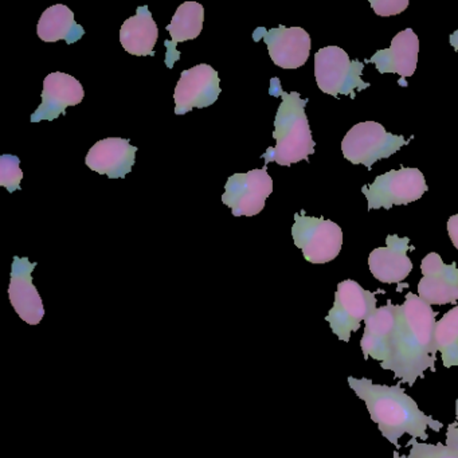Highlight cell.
I'll use <instances>...</instances> for the list:
<instances>
[{"instance_id":"obj_1","label":"cell","mask_w":458,"mask_h":458,"mask_svg":"<svg viewBox=\"0 0 458 458\" xmlns=\"http://www.w3.org/2000/svg\"><path fill=\"white\" fill-rule=\"evenodd\" d=\"M436 316L431 305L409 292L403 304L396 308L393 355L380 369L393 371L396 379L409 386L423 379L428 369L436 372L437 352L433 345Z\"/></svg>"},{"instance_id":"obj_2","label":"cell","mask_w":458,"mask_h":458,"mask_svg":"<svg viewBox=\"0 0 458 458\" xmlns=\"http://www.w3.org/2000/svg\"><path fill=\"white\" fill-rule=\"evenodd\" d=\"M351 390L366 403L369 417L377 425L382 436L395 447L399 438L409 434L412 439H428V428L441 431L444 423L425 414L418 407L417 402L407 395L402 383L395 386L377 385L367 377H348Z\"/></svg>"},{"instance_id":"obj_3","label":"cell","mask_w":458,"mask_h":458,"mask_svg":"<svg viewBox=\"0 0 458 458\" xmlns=\"http://www.w3.org/2000/svg\"><path fill=\"white\" fill-rule=\"evenodd\" d=\"M269 93L276 98L280 96L283 103L278 106L273 132V139L277 144L276 147H269L262 155L265 165L277 163L288 167L301 160L308 162V157L315 154L316 146L305 114V106L310 100H304L297 92H284L278 79H272L270 81Z\"/></svg>"},{"instance_id":"obj_4","label":"cell","mask_w":458,"mask_h":458,"mask_svg":"<svg viewBox=\"0 0 458 458\" xmlns=\"http://www.w3.org/2000/svg\"><path fill=\"white\" fill-rule=\"evenodd\" d=\"M364 63L351 61L347 53L337 47H323L315 55V77L318 89L332 98L340 95L355 98L353 90H364L369 82L361 80Z\"/></svg>"},{"instance_id":"obj_5","label":"cell","mask_w":458,"mask_h":458,"mask_svg":"<svg viewBox=\"0 0 458 458\" xmlns=\"http://www.w3.org/2000/svg\"><path fill=\"white\" fill-rule=\"evenodd\" d=\"M406 144L409 140L403 136L388 133L379 123L366 122L348 131L342 141V151L348 162L366 165L371 170L377 160L387 159Z\"/></svg>"},{"instance_id":"obj_6","label":"cell","mask_w":458,"mask_h":458,"mask_svg":"<svg viewBox=\"0 0 458 458\" xmlns=\"http://www.w3.org/2000/svg\"><path fill=\"white\" fill-rule=\"evenodd\" d=\"M379 292L382 291H366L353 280L342 281L337 285L334 307L326 320L342 342H350L351 334L360 328L361 321L377 310V293Z\"/></svg>"},{"instance_id":"obj_7","label":"cell","mask_w":458,"mask_h":458,"mask_svg":"<svg viewBox=\"0 0 458 458\" xmlns=\"http://www.w3.org/2000/svg\"><path fill=\"white\" fill-rule=\"evenodd\" d=\"M292 237L310 264L334 261L342 250L343 232L339 225L323 216H305V211L294 214Z\"/></svg>"},{"instance_id":"obj_8","label":"cell","mask_w":458,"mask_h":458,"mask_svg":"<svg viewBox=\"0 0 458 458\" xmlns=\"http://www.w3.org/2000/svg\"><path fill=\"white\" fill-rule=\"evenodd\" d=\"M425 176L418 168L402 167L377 176L374 183L363 186L361 192L369 200V210L406 206L420 199L428 191Z\"/></svg>"},{"instance_id":"obj_9","label":"cell","mask_w":458,"mask_h":458,"mask_svg":"<svg viewBox=\"0 0 458 458\" xmlns=\"http://www.w3.org/2000/svg\"><path fill=\"white\" fill-rule=\"evenodd\" d=\"M273 192V181L267 165L261 170L234 174L225 184L222 202L232 208L234 216H259L265 208V200Z\"/></svg>"},{"instance_id":"obj_10","label":"cell","mask_w":458,"mask_h":458,"mask_svg":"<svg viewBox=\"0 0 458 458\" xmlns=\"http://www.w3.org/2000/svg\"><path fill=\"white\" fill-rule=\"evenodd\" d=\"M218 72L210 65L200 64L182 72L174 93L175 114H186L192 109L213 106L221 95Z\"/></svg>"},{"instance_id":"obj_11","label":"cell","mask_w":458,"mask_h":458,"mask_svg":"<svg viewBox=\"0 0 458 458\" xmlns=\"http://www.w3.org/2000/svg\"><path fill=\"white\" fill-rule=\"evenodd\" d=\"M253 39H264L275 65L283 69H299L305 65L310 53V37L304 29L285 28L267 30L259 28L254 30Z\"/></svg>"},{"instance_id":"obj_12","label":"cell","mask_w":458,"mask_h":458,"mask_svg":"<svg viewBox=\"0 0 458 458\" xmlns=\"http://www.w3.org/2000/svg\"><path fill=\"white\" fill-rule=\"evenodd\" d=\"M423 277L418 284V296L428 305L457 304L458 267L445 265L439 254L428 253L420 264Z\"/></svg>"},{"instance_id":"obj_13","label":"cell","mask_w":458,"mask_h":458,"mask_svg":"<svg viewBox=\"0 0 458 458\" xmlns=\"http://www.w3.org/2000/svg\"><path fill=\"white\" fill-rule=\"evenodd\" d=\"M37 262L28 257H14L10 276L9 297L13 308L29 326H38L45 318L44 301L33 284Z\"/></svg>"},{"instance_id":"obj_14","label":"cell","mask_w":458,"mask_h":458,"mask_svg":"<svg viewBox=\"0 0 458 458\" xmlns=\"http://www.w3.org/2000/svg\"><path fill=\"white\" fill-rule=\"evenodd\" d=\"M84 88L79 80L61 72L49 74L44 81L42 103L31 114V123L42 120L58 119L61 114H66L68 106H76L84 100Z\"/></svg>"},{"instance_id":"obj_15","label":"cell","mask_w":458,"mask_h":458,"mask_svg":"<svg viewBox=\"0 0 458 458\" xmlns=\"http://www.w3.org/2000/svg\"><path fill=\"white\" fill-rule=\"evenodd\" d=\"M396 308L388 300L385 307L377 308L364 320V334L360 350L364 359L379 361L380 367L388 363L393 355L394 335L396 328Z\"/></svg>"},{"instance_id":"obj_16","label":"cell","mask_w":458,"mask_h":458,"mask_svg":"<svg viewBox=\"0 0 458 458\" xmlns=\"http://www.w3.org/2000/svg\"><path fill=\"white\" fill-rule=\"evenodd\" d=\"M136 151L138 148L131 146L127 139H104L89 149L85 165L109 179H124L135 165Z\"/></svg>"},{"instance_id":"obj_17","label":"cell","mask_w":458,"mask_h":458,"mask_svg":"<svg viewBox=\"0 0 458 458\" xmlns=\"http://www.w3.org/2000/svg\"><path fill=\"white\" fill-rule=\"evenodd\" d=\"M410 240L398 235H387L386 248H377L369 256V267L372 276L383 284H399L406 280L412 269L407 257Z\"/></svg>"},{"instance_id":"obj_18","label":"cell","mask_w":458,"mask_h":458,"mask_svg":"<svg viewBox=\"0 0 458 458\" xmlns=\"http://www.w3.org/2000/svg\"><path fill=\"white\" fill-rule=\"evenodd\" d=\"M420 39L411 29L401 31L394 37L388 49L377 50L364 63H371L382 74L393 73L401 79L411 77L417 71Z\"/></svg>"},{"instance_id":"obj_19","label":"cell","mask_w":458,"mask_h":458,"mask_svg":"<svg viewBox=\"0 0 458 458\" xmlns=\"http://www.w3.org/2000/svg\"><path fill=\"white\" fill-rule=\"evenodd\" d=\"M203 22H205V9L197 2H184L178 7L170 25L165 30L171 34V41H165L167 47L165 55V65L173 69L176 61L181 60V53L176 50L178 44L191 41L198 38L202 33Z\"/></svg>"},{"instance_id":"obj_20","label":"cell","mask_w":458,"mask_h":458,"mask_svg":"<svg viewBox=\"0 0 458 458\" xmlns=\"http://www.w3.org/2000/svg\"><path fill=\"white\" fill-rule=\"evenodd\" d=\"M157 37L159 30L148 6L138 7L135 17L128 18L120 29V44L125 52L138 57H154Z\"/></svg>"},{"instance_id":"obj_21","label":"cell","mask_w":458,"mask_h":458,"mask_svg":"<svg viewBox=\"0 0 458 458\" xmlns=\"http://www.w3.org/2000/svg\"><path fill=\"white\" fill-rule=\"evenodd\" d=\"M37 34L44 42L65 41L76 44L84 37L85 30L76 22L74 13L65 4L49 7L39 18Z\"/></svg>"},{"instance_id":"obj_22","label":"cell","mask_w":458,"mask_h":458,"mask_svg":"<svg viewBox=\"0 0 458 458\" xmlns=\"http://www.w3.org/2000/svg\"><path fill=\"white\" fill-rule=\"evenodd\" d=\"M433 345L436 352H441L445 369L458 367V305L437 321Z\"/></svg>"},{"instance_id":"obj_23","label":"cell","mask_w":458,"mask_h":458,"mask_svg":"<svg viewBox=\"0 0 458 458\" xmlns=\"http://www.w3.org/2000/svg\"><path fill=\"white\" fill-rule=\"evenodd\" d=\"M20 157L15 155H2L0 157V186L6 187L10 194L21 190L23 171L21 170Z\"/></svg>"},{"instance_id":"obj_24","label":"cell","mask_w":458,"mask_h":458,"mask_svg":"<svg viewBox=\"0 0 458 458\" xmlns=\"http://www.w3.org/2000/svg\"><path fill=\"white\" fill-rule=\"evenodd\" d=\"M407 446L410 447L407 458H458V449L447 446L441 442L431 445L411 438L407 442Z\"/></svg>"},{"instance_id":"obj_25","label":"cell","mask_w":458,"mask_h":458,"mask_svg":"<svg viewBox=\"0 0 458 458\" xmlns=\"http://www.w3.org/2000/svg\"><path fill=\"white\" fill-rule=\"evenodd\" d=\"M369 4L379 17H391L403 13L409 7V0H369Z\"/></svg>"},{"instance_id":"obj_26","label":"cell","mask_w":458,"mask_h":458,"mask_svg":"<svg viewBox=\"0 0 458 458\" xmlns=\"http://www.w3.org/2000/svg\"><path fill=\"white\" fill-rule=\"evenodd\" d=\"M445 445L458 449V398L455 401V422L447 425L446 444Z\"/></svg>"},{"instance_id":"obj_27","label":"cell","mask_w":458,"mask_h":458,"mask_svg":"<svg viewBox=\"0 0 458 458\" xmlns=\"http://www.w3.org/2000/svg\"><path fill=\"white\" fill-rule=\"evenodd\" d=\"M447 233H449L453 245L458 250V214L450 216L449 221H447Z\"/></svg>"},{"instance_id":"obj_28","label":"cell","mask_w":458,"mask_h":458,"mask_svg":"<svg viewBox=\"0 0 458 458\" xmlns=\"http://www.w3.org/2000/svg\"><path fill=\"white\" fill-rule=\"evenodd\" d=\"M450 45H452L455 50H458V30L454 31V33L450 36Z\"/></svg>"},{"instance_id":"obj_29","label":"cell","mask_w":458,"mask_h":458,"mask_svg":"<svg viewBox=\"0 0 458 458\" xmlns=\"http://www.w3.org/2000/svg\"><path fill=\"white\" fill-rule=\"evenodd\" d=\"M394 458H407V455H401L398 452H394Z\"/></svg>"}]
</instances>
